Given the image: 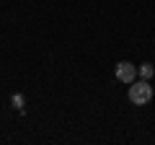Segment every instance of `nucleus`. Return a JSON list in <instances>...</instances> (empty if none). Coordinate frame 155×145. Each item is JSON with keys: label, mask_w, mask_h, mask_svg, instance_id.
<instances>
[{"label": "nucleus", "mask_w": 155, "mask_h": 145, "mask_svg": "<svg viewBox=\"0 0 155 145\" xmlns=\"http://www.w3.org/2000/svg\"><path fill=\"white\" fill-rule=\"evenodd\" d=\"M11 104L16 106V109H23V96H21V93H13V96H11Z\"/></svg>", "instance_id": "20e7f679"}, {"label": "nucleus", "mask_w": 155, "mask_h": 145, "mask_svg": "<svg viewBox=\"0 0 155 145\" xmlns=\"http://www.w3.org/2000/svg\"><path fill=\"white\" fill-rule=\"evenodd\" d=\"M150 99H153V86H150V80L140 78V80H132V83H129V101H132L134 106L150 104Z\"/></svg>", "instance_id": "f257e3e1"}, {"label": "nucleus", "mask_w": 155, "mask_h": 145, "mask_svg": "<svg viewBox=\"0 0 155 145\" xmlns=\"http://www.w3.org/2000/svg\"><path fill=\"white\" fill-rule=\"evenodd\" d=\"M137 72H140V78H145V80H150L155 75V67L150 65V62H145V65H140L137 67Z\"/></svg>", "instance_id": "7ed1b4c3"}, {"label": "nucleus", "mask_w": 155, "mask_h": 145, "mask_svg": "<svg viewBox=\"0 0 155 145\" xmlns=\"http://www.w3.org/2000/svg\"><path fill=\"white\" fill-rule=\"evenodd\" d=\"M140 72H137V67L132 65V62H127V60H122V62H116V80H122V83H132L134 78H137Z\"/></svg>", "instance_id": "f03ea898"}]
</instances>
